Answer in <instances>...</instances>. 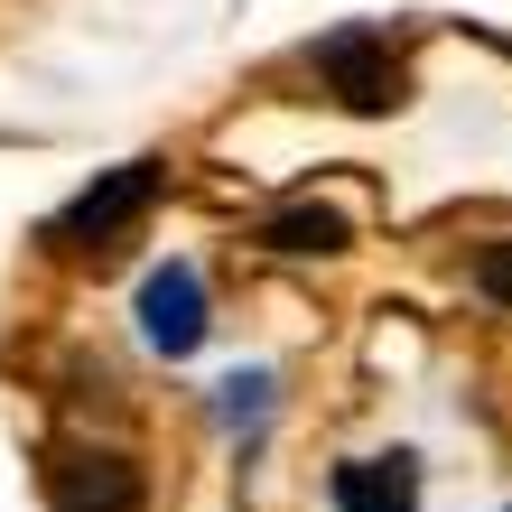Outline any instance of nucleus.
I'll return each instance as SVG.
<instances>
[{"label":"nucleus","instance_id":"f257e3e1","mask_svg":"<svg viewBox=\"0 0 512 512\" xmlns=\"http://www.w3.org/2000/svg\"><path fill=\"white\" fill-rule=\"evenodd\" d=\"M159 187H168V168H159V159H122V168H103L94 187H84L66 215L47 224V243H56V252H94V261H103V252L149 215V205H159Z\"/></svg>","mask_w":512,"mask_h":512},{"label":"nucleus","instance_id":"f03ea898","mask_svg":"<svg viewBox=\"0 0 512 512\" xmlns=\"http://www.w3.org/2000/svg\"><path fill=\"white\" fill-rule=\"evenodd\" d=\"M140 336H149V354H196L205 345V280H196V261H159L140 280Z\"/></svg>","mask_w":512,"mask_h":512},{"label":"nucleus","instance_id":"7ed1b4c3","mask_svg":"<svg viewBox=\"0 0 512 512\" xmlns=\"http://www.w3.org/2000/svg\"><path fill=\"white\" fill-rule=\"evenodd\" d=\"M317 75L336 84L345 112H391L401 103V66H391V47L373 38V28H345V38L317 47Z\"/></svg>","mask_w":512,"mask_h":512},{"label":"nucleus","instance_id":"20e7f679","mask_svg":"<svg viewBox=\"0 0 512 512\" xmlns=\"http://www.w3.org/2000/svg\"><path fill=\"white\" fill-rule=\"evenodd\" d=\"M336 512H419V466L391 447V457H354V466H336Z\"/></svg>","mask_w":512,"mask_h":512},{"label":"nucleus","instance_id":"39448f33","mask_svg":"<svg viewBox=\"0 0 512 512\" xmlns=\"http://www.w3.org/2000/svg\"><path fill=\"white\" fill-rule=\"evenodd\" d=\"M47 485H56V512H140V475L122 457H66Z\"/></svg>","mask_w":512,"mask_h":512},{"label":"nucleus","instance_id":"423d86ee","mask_svg":"<svg viewBox=\"0 0 512 512\" xmlns=\"http://www.w3.org/2000/svg\"><path fill=\"white\" fill-rule=\"evenodd\" d=\"M270 252H345V215L336 205H280V215L261 224Z\"/></svg>","mask_w":512,"mask_h":512},{"label":"nucleus","instance_id":"0eeeda50","mask_svg":"<svg viewBox=\"0 0 512 512\" xmlns=\"http://www.w3.org/2000/svg\"><path fill=\"white\" fill-rule=\"evenodd\" d=\"M475 289L512 308V243H485V252H475Z\"/></svg>","mask_w":512,"mask_h":512}]
</instances>
